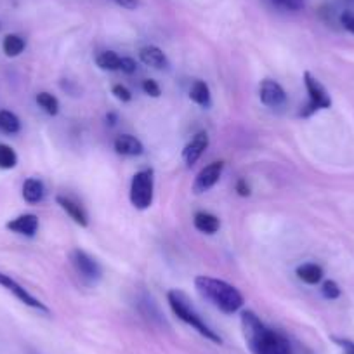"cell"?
I'll return each instance as SVG.
<instances>
[{"label":"cell","mask_w":354,"mask_h":354,"mask_svg":"<svg viewBox=\"0 0 354 354\" xmlns=\"http://www.w3.org/2000/svg\"><path fill=\"white\" fill-rule=\"evenodd\" d=\"M21 131V120L18 118V115H15L9 110L0 111V132L4 134H18Z\"/></svg>","instance_id":"ffe728a7"},{"label":"cell","mask_w":354,"mask_h":354,"mask_svg":"<svg viewBox=\"0 0 354 354\" xmlns=\"http://www.w3.org/2000/svg\"><path fill=\"white\" fill-rule=\"evenodd\" d=\"M56 202L59 203L61 209H63L64 212H66L68 216H70L71 219H73L75 223L78 224V226L87 227L88 217H87V214H85L84 207H82L80 203H77L75 200H71L70 196H63V195H57Z\"/></svg>","instance_id":"5bb4252c"},{"label":"cell","mask_w":354,"mask_h":354,"mask_svg":"<svg viewBox=\"0 0 354 354\" xmlns=\"http://www.w3.org/2000/svg\"><path fill=\"white\" fill-rule=\"evenodd\" d=\"M340 346L346 349V354H354V344L353 342H347V340H337Z\"/></svg>","instance_id":"4dcf8cb0"},{"label":"cell","mask_w":354,"mask_h":354,"mask_svg":"<svg viewBox=\"0 0 354 354\" xmlns=\"http://www.w3.org/2000/svg\"><path fill=\"white\" fill-rule=\"evenodd\" d=\"M224 170V162H212L207 167H203L195 177V183H193V192L196 195H202V193H207L209 189H212L214 186L219 183L221 176H223Z\"/></svg>","instance_id":"ba28073f"},{"label":"cell","mask_w":354,"mask_h":354,"mask_svg":"<svg viewBox=\"0 0 354 354\" xmlns=\"http://www.w3.org/2000/svg\"><path fill=\"white\" fill-rule=\"evenodd\" d=\"M0 287H4L6 290L11 292V294L15 295L19 302H23V304L28 306V308L37 309V311H40V313H49V308H47L44 302H40L39 299L33 297V295L30 294V292L26 290L23 285H19L15 278H11L9 274L2 273V271H0Z\"/></svg>","instance_id":"52a82bcc"},{"label":"cell","mask_w":354,"mask_h":354,"mask_svg":"<svg viewBox=\"0 0 354 354\" xmlns=\"http://www.w3.org/2000/svg\"><path fill=\"white\" fill-rule=\"evenodd\" d=\"M25 47H26L25 39L19 35H15V33H11V35H6L4 42H2V50H4V54L8 57L19 56V54L25 50Z\"/></svg>","instance_id":"44dd1931"},{"label":"cell","mask_w":354,"mask_h":354,"mask_svg":"<svg viewBox=\"0 0 354 354\" xmlns=\"http://www.w3.org/2000/svg\"><path fill=\"white\" fill-rule=\"evenodd\" d=\"M193 224L200 233L216 234L221 227V221L210 212H196L193 217Z\"/></svg>","instance_id":"e0dca14e"},{"label":"cell","mask_w":354,"mask_h":354,"mask_svg":"<svg viewBox=\"0 0 354 354\" xmlns=\"http://www.w3.org/2000/svg\"><path fill=\"white\" fill-rule=\"evenodd\" d=\"M18 165V155L11 146L0 142V169L11 170Z\"/></svg>","instance_id":"603a6c76"},{"label":"cell","mask_w":354,"mask_h":354,"mask_svg":"<svg viewBox=\"0 0 354 354\" xmlns=\"http://www.w3.org/2000/svg\"><path fill=\"white\" fill-rule=\"evenodd\" d=\"M44 195H46V188H44V183L37 177H30L23 183V198L28 203H39L44 200Z\"/></svg>","instance_id":"2e32d148"},{"label":"cell","mask_w":354,"mask_h":354,"mask_svg":"<svg viewBox=\"0 0 354 354\" xmlns=\"http://www.w3.org/2000/svg\"><path fill=\"white\" fill-rule=\"evenodd\" d=\"M304 85L306 91H308L309 103L306 104L304 110L301 111V117H311V115L316 113L318 110H326V108L332 106V97H330L325 85H323L318 78L313 77L309 71L304 73Z\"/></svg>","instance_id":"5b68a950"},{"label":"cell","mask_w":354,"mask_h":354,"mask_svg":"<svg viewBox=\"0 0 354 354\" xmlns=\"http://www.w3.org/2000/svg\"><path fill=\"white\" fill-rule=\"evenodd\" d=\"M71 264H73L75 271L84 278L87 283H97L101 280V268L96 262V259H93L87 252L80 250V248H75L70 254Z\"/></svg>","instance_id":"8992f818"},{"label":"cell","mask_w":354,"mask_h":354,"mask_svg":"<svg viewBox=\"0 0 354 354\" xmlns=\"http://www.w3.org/2000/svg\"><path fill=\"white\" fill-rule=\"evenodd\" d=\"M111 2H115L120 8L129 9V11H134V9H138L141 6V0H111Z\"/></svg>","instance_id":"f1b7e54d"},{"label":"cell","mask_w":354,"mask_h":354,"mask_svg":"<svg viewBox=\"0 0 354 354\" xmlns=\"http://www.w3.org/2000/svg\"><path fill=\"white\" fill-rule=\"evenodd\" d=\"M6 227L12 231V233L21 234V236L33 238L37 231H39V217L35 214H23V216H18L9 221Z\"/></svg>","instance_id":"8fae6325"},{"label":"cell","mask_w":354,"mask_h":354,"mask_svg":"<svg viewBox=\"0 0 354 354\" xmlns=\"http://www.w3.org/2000/svg\"><path fill=\"white\" fill-rule=\"evenodd\" d=\"M195 288L205 301H209L214 308L223 311L224 315H233V313L240 311L243 306V295L227 281L210 277H196Z\"/></svg>","instance_id":"7a4b0ae2"},{"label":"cell","mask_w":354,"mask_h":354,"mask_svg":"<svg viewBox=\"0 0 354 354\" xmlns=\"http://www.w3.org/2000/svg\"><path fill=\"white\" fill-rule=\"evenodd\" d=\"M271 8L285 12H299L306 8V0H266Z\"/></svg>","instance_id":"cb8c5ba5"},{"label":"cell","mask_w":354,"mask_h":354,"mask_svg":"<svg viewBox=\"0 0 354 354\" xmlns=\"http://www.w3.org/2000/svg\"><path fill=\"white\" fill-rule=\"evenodd\" d=\"M340 23H342V26L347 30V32H351L354 35V11L342 12V16H340Z\"/></svg>","instance_id":"83f0119b"},{"label":"cell","mask_w":354,"mask_h":354,"mask_svg":"<svg viewBox=\"0 0 354 354\" xmlns=\"http://www.w3.org/2000/svg\"><path fill=\"white\" fill-rule=\"evenodd\" d=\"M297 277L299 280L304 281L308 285H318L323 278L322 266L315 264V262H306L297 268Z\"/></svg>","instance_id":"ac0fdd59"},{"label":"cell","mask_w":354,"mask_h":354,"mask_svg":"<svg viewBox=\"0 0 354 354\" xmlns=\"http://www.w3.org/2000/svg\"><path fill=\"white\" fill-rule=\"evenodd\" d=\"M106 120H110V125H115V120H117V117H115V113H110L106 117Z\"/></svg>","instance_id":"1f68e13d"},{"label":"cell","mask_w":354,"mask_h":354,"mask_svg":"<svg viewBox=\"0 0 354 354\" xmlns=\"http://www.w3.org/2000/svg\"><path fill=\"white\" fill-rule=\"evenodd\" d=\"M189 100L202 108L212 106V94H210L209 85L203 80H195L189 87Z\"/></svg>","instance_id":"9a60e30c"},{"label":"cell","mask_w":354,"mask_h":354,"mask_svg":"<svg viewBox=\"0 0 354 354\" xmlns=\"http://www.w3.org/2000/svg\"><path fill=\"white\" fill-rule=\"evenodd\" d=\"M322 294L323 297L328 299V301H335V299L340 297V287L333 280H326L325 283L322 285Z\"/></svg>","instance_id":"d4e9b609"},{"label":"cell","mask_w":354,"mask_h":354,"mask_svg":"<svg viewBox=\"0 0 354 354\" xmlns=\"http://www.w3.org/2000/svg\"><path fill=\"white\" fill-rule=\"evenodd\" d=\"M111 93H113V96L117 97L118 101H122V103H129V101L132 100L131 91H129V88L125 87V85H122V84L113 85V88H111Z\"/></svg>","instance_id":"4316f807"},{"label":"cell","mask_w":354,"mask_h":354,"mask_svg":"<svg viewBox=\"0 0 354 354\" xmlns=\"http://www.w3.org/2000/svg\"><path fill=\"white\" fill-rule=\"evenodd\" d=\"M155 195V177L151 169H142L134 174L131 181V203L138 210H146L151 207Z\"/></svg>","instance_id":"277c9868"},{"label":"cell","mask_w":354,"mask_h":354,"mask_svg":"<svg viewBox=\"0 0 354 354\" xmlns=\"http://www.w3.org/2000/svg\"><path fill=\"white\" fill-rule=\"evenodd\" d=\"M113 148L122 156H139L145 153V146L131 134H120L113 142Z\"/></svg>","instance_id":"4fadbf2b"},{"label":"cell","mask_w":354,"mask_h":354,"mask_svg":"<svg viewBox=\"0 0 354 354\" xmlns=\"http://www.w3.org/2000/svg\"><path fill=\"white\" fill-rule=\"evenodd\" d=\"M142 91L151 97H160V94H162V88H160V85L156 84L153 78H146V80H142Z\"/></svg>","instance_id":"484cf974"},{"label":"cell","mask_w":354,"mask_h":354,"mask_svg":"<svg viewBox=\"0 0 354 354\" xmlns=\"http://www.w3.org/2000/svg\"><path fill=\"white\" fill-rule=\"evenodd\" d=\"M167 301H169V306L170 309H172L174 315L181 319V322H185L186 325L192 326L193 330H196L200 335L205 337L210 342L223 344V339H221L219 333H217L216 330L210 328V326L203 322V318L198 315V311L193 308V304L189 302V299L186 297L185 292L170 290L169 294H167Z\"/></svg>","instance_id":"3957f363"},{"label":"cell","mask_w":354,"mask_h":354,"mask_svg":"<svg viewBox=\"0 0 354 354\" xmlns=\"http://www.w3.org/2000/svg\"><path fill=\"white\" fill-rule=\"evenodd\" d=\"M236 192H238V195H240V196H248V195H250V188H248V186H247L245 179H240V181H238Z\"/></svg>","instance_id":"f546056e"},{"label":"cell","mask_w":354,"mask_h":354,"mask_svg":"<svg viewBox=\"0 0 354 354\" xmlns=\"http://www.w3.org/2000/svg\"><path fill=\"white\" fill-rule=\"evenodd\" d=\"M241 330L252 354H292L290 342L277 330L266 326L254 311L241 313Z\"/></svg>","instance_id":"6da1fadb"},{"label":"cell","mask_w":354,"mask_h":354,"mask_svg":"<svg viewBox=\"0 0 354 354\" xmlns=\"http://www.w3.org/2000/svg\"><path fill=\"white\" fill-rule=\"evenodd\" d=\"M122 61H124V57L118 56L113 50H104V53L97 54L96 57L97 66L106 71H122Z\"/></svg>","instance_id":"d6986e66"},{"label":"cell","mask_w":354,"mask_h":354,"mask_svg":"<svg viewBox=\"0 0 354 354\" xmlns=\"http://www.w3.org/2000/svg\"><path fill=\"white\" fill-rule=\"evenodd\" d=\"M259 97H261V103L268 108H280L287 103L285 88L278 82L270 80V78L262 80L259 85Z\"/></svg>","instance_id":"9c48e42d"},{"label":"cell","mask_w":354,"mask_h":354,"mask_svg":"<svg viewBox=\"0 0 354 354\" xmlns=\"http://www.w3.org/2000/svg\"><path fill=\"white\" fill-rule=\"evenodd\" d=\"M35 101L47 115H50V117H56V115L59 113V101H57V97L53 96V94L39 93L37 94Z\"/></svg>","instance_id":"7402d4cb"},{"label":"cell","mask_w":354,"mask_h":354,"mask_svg":"<svg viewBox=\"0 0 354 354\" xmlns=\"http://www.w3.org/2000/svg\"><path fill=\"white\" fill-rule=\"evenodd\" d=\"M139 59L146 64V66H151L155 70H169L170 63L169 57L165 56L160 47L156 46H145L139 50Z\"/></svg>","instance_id":"7c38bea8"},{"label":"cell","mask_w":354,"mask_h":354,"mask_svg":"<svg viewBox=\"0 0 354 354\" xmlns=\"http://www.w3.org/2000/svg\"><path fill=\"white\" fill-rule=\"evenodd\" d=\"M209 148V134L207 132H198V134L193 136L192 141L185 146L183 149V158H185L186 165L192 167L195 165L200 160V156L205 153V149Z\"/></svg>","instance_id":"30bf717a"}]
</instances>
